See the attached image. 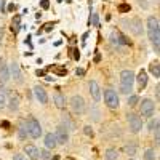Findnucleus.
Masks as SVG:
<instances>
[{
	"instance_id": "nucleus-18",
	"label": "nucleus",
	"mask_w": 160,
	"mask_h": 160,
	"mask_svg": "<svg viewBox=\"0 0 160 160\" xmlns=\"http://www.w3.org/2000/svg\"><path fill=\"white\" fill-rule=\"evenodd\" d=\"M56 146H58V142L55 138V133H47L45 135V148L50 151V149H55Z\"/></svg>"
},
{
	"instance_id": "nucleus-39",
	"label": "nucleus",
	"mask_w": 160,
	"mask_h": 160,
	"mask_svg": "<svg viewBox=\"0 0 160 160\" xmlns=\"http://www.w3.org/2000/svg\"><path fill=\"white\" fill-rule=\"evenodd\" d=\"M53 29V24H45V31H51Z\"/></svg>"
},
{
	"instance_id": "nucleus-25",
	"label": "nucleus",
	"mask_w": 160,
	"mask_h": 160,
	"mask_svg": "<svg viewBox=\"0 0 160 160\" xmlns=\"http://www.w3.org/2000/svg\"><path fill=\"white\" fill-rule=\"evenodd\" d=\"M123 151H125L127 155H135L136 154V146L135 144H127L125 148H123Z\"/></svg>"
},
{
	"instance_id": "nucleus-24",
	"label": "nucleus",
	"mask_w": 160,
	"mask_h": 160,
	"mask_svg": "<svg viewBox=\"0 0 160 160\" xmlns=\"http://www.w3.org/2000/svg\"><path fill=\"white\" fill-rule=\"evenodd\" d=\"M144 160H157V152L154 149H148L144 152Z\"/></svg>"
},
{
	"instance_id": "nucleus-5",
	"label": "nucleus",
	"mask_w": 160,
	"mask_h": 160,
	"mask_svg": "<svg viewBox=\"0 0 160 160\" xmlns=\"http://www.w3.org/2000/svg\"><path fill=\"white\" fill-rule=\"evenodd\" d=\"M69 106H71L72 112H75V114H82V112L85 111V99H83L82 96L75 95V96H72V98H71Z\"/></svg>"
},
{
	"instance_id": "nucleus-14",
	"label": "nucleus",
	"mask_w": 160,
	"mask_h": 160,
	"mask_svg": "<svg viewBox=\"0 0 160 160\" xmlns=\"http://www.w3.org/2000/svg\"><path fill=\"white\" fill-rule=\"evenodd\" d=\"M53 101H55V106L58 109H66V106H68V98L62 93H55L53 95Z\"/></svg>"
},
{
	"instance_id": "nucleus-6",
	"label": "nucleus",
	"mask_w": 160,
	"mask_h": 160,
	"mask_svg": "<svg viewBox=\"0 0 160 160\" xmlns=\"http://www.w3.org/2000/svg\"><path fill=\"white\" fill-rule=\"evenodd\" d=\"M128 123H130V131L133 133V135L139 133L141 128H142V120L136 114H128Z\"/></svg>"
},
{
	"instance_id": "nucleus-42",
	"label": "nucleus",
	"mask_w": 160,
	"mask_h": 160,
	"mask_svg": "<svg viewBox=\"0 0 160 160\" xmlns=\"http://www.w3.org/2000/svg\"><path fill=\"white\" fill-rule=\"evenodd\" d=\"M158 95H160V93H158V85L155 87V96H157V99H158Z\"/></svg>"
},
{
	"instance_id": "nucleus-37",
	"label": "nucleus",
	"mask_w": 160,
	"mask_h": 160,
	"mask_svg": "<svg viewBox=\"0 0 160 160\" xmlns=\"http://www.w3.org/2000/svg\"><path fill=\"white\" fill-rule=\"evenodd\" d=\"M72 51H74V59L78 61V59H80V53H78V50H72Z\"/></svg>"
},
{
	"instance_id": "nucleus-16",
	"label": "nucleus",
	"mask_w": 160,
	"mask_h": 160,
	"mask_svg": "<svg viewBox=\"0 0 160 160\" xmlns=\"http://www.w3.org/2000/svg\"><path fill=\"white\" fill-rule=\"evenodd\" d=\"M128 26H130L131 32L135 34V35H141V34H142V22H141V19L135 18L133 21H130V22H128Z\"/></svg>"
},
{
	"instance_id": "nucleus-43",
	"label": "nucleus",
	"mask_w": 160,
	"mask_h": 160,
	"mask_svg": "<svg viewBox=\"0 0 160 160\" xmlns=\"http://www.w3.org/2000/svg\"><path fill=\"white\" fill-rule=\"evenodd\" d=\"M130 160H133V158H130Z\"/></svg>"
},
{
	"instance_id": "nucleus-35",
	"label": "nucleus",
	"mask_w": 160,
	"mask_h": 160,
	"mask_svg": "<svg viewBox=\"0 0 160 160\" xmlns=\"http://www.w3.org/2000/svg\"><path fill=\"white\" fill-rule=\"evenodd\" d=\"M13 160H26V157L22 154H15L13 155Z\"/></svg>"
},
{
	"instance_id": "nucleus-7",
	"label": "nucleus",
	"mask_w": 160,
	"mask_h": 160,
	"mask_svg": "<svg viewBox=\"0 0 160 160\" xmlns=\"http://www.w3.org/2000/svg\"><path fill=\"white\" fill-rule=\"evenodd\" d=\"M154 112H155V104H154V101L149 99V98L142 99V101H141V114H142L144 117H152Z\"/></svg>"
},
{
	"instance_id": "nucleus-15",
	"label": "nucleus",
	"mask_w": 160,
	"mask_h": 160,
	"mask_svg": "<svg viewBox=\"0 0 160 160\" xmlns=\"http://www.w3.org/2000/svg\"><path fill=\"white\" fill-rule=\"evenodd\" d=\"M19 95L18 93H11L10 95V99H7V106L10 108V111H18L19 108Z\"/></svg>"
},
{
	"instance_id": "nucleus-21",
	"label": "nucleus",
	"mask_w": 160,
	"mask_h": 160,
	"mask_svg": "<svg viewBox=\"0 0 160 160\" xmlns=\"http://www.w3.org/2000/svg\"><path fill=\"white\" fill-rule=\"evenodd\" d=\"M104 158H106V160H118V152H117V149L109 148L108 151H106V154H104Z\"/></svg>"
},
{
	"instance_id": "nucleus-17",
	"label": "nucleus",
	"mask_w": 160,
	"mask_h": 160,
	"mask_svg": "<svg viewBox=\"0 0 160 160\" xmlns=\"http://www.w3.org/2000/svg\"><path fill=\"white\" fill-rule=\"evenodd\" d=\"M111 42L114 43V45H128L130 42L125 38V35H122V34H118V32H112L111 34Z\"/></svg>"
},
{
	"instance_id": "nucleus-10",
	"label": "nucleus",
	"mask_w": 160,
	"mask_h": 160,
	"mask_svg": "<svg viewBox=\"0 0 160 160\" xmlns=\"http://www.w3.org/2000/svg\"><path fill=\"white\" fill-rule=\"evenodd\" d=\"M34 96L38 102H42V104H47L48 102V93L43 87H40V85H35L34 87Z\"/></svg>"
},
{
	"instance_id": "nucleus-27",
	"label": "nucleus",
	"mask_w": 160,
	"mask_h": 160,
	"mask_svg": "<svg viewBox=\"0 0 160 160\" xmlns=\"http://www.w3.org/2000/svg\"><path fill=\"white\" fill-rule=\"evenodd\" d=\"M139 102V98L136 96V95H131L130 98H128V106H130V108H133V106H136Z\"/></svg>"
},
{
	"instance_id": "nucleus-30",
	"label": "nucleus",
	"mask_w": 160,
	"mask_h": 160,
	"mask_svg": "<svg viewBox=\"0 0 160 160\" xmlns=\"http://www.w3.org/2000/svg\"><path fill=\"white\" fill-rule=\"evenodd\" d=\"M118 11H120V13H128V11H130V5H128V3L118 5Z\"/></svg>"
},
{
	"instance_id": "nucleus-36",
	"label": "nucleus",
	"mask_w": 160,
	"mask_h": 160,
	"mask_svg": "<svg viewBox=\"0 0 160 160\" xmlns=\"http://www.w3.org/2000/svg\"><path fill=\"white\" fill-rule=\"evenodd\" d=\"M85 74V71L82 69V68H78V69H75V75H83Z\"/></svg>"
},
{
	"instance_id": "nucleus-32",
	"label": "nucleus",
	"mask_w": 160,
	"mask_h": 160,
	"mask_svg": "<svg viewBox=\"0 0 160 160\" xmlns=\"http://www.w3.org/2000/svg\"><path fill=\"white\" fill-rule=\"evenodd\" d=\"M83 133H85L87 136H90V138H91V136H93V130H91V127H90V125L83 127Z\"/></svg>"
},
{
	"instance_id": "nucleus-2",
	"label": "nucleus",
	"mask_w": 160,
	"mask_h": 160,
	"mask_svg": "<svg viewBox=\"0 0 160 160\" xmlns=\"http://www.w3.org/2000/svg\"><path fill=\"white\" fill-rule=\"evenodd\" d=\"M133 83H135V74L130 69H125L120 74V91L123 95H130L133 91Z\"/></svg>"
},
{
	"instance_id": "nucleus-11",
	"label": "nucleus",
	"mask_w": 160,
	"mask_h": 160,
	"mask_svg": "<svg viewBox=\"0 0 160 160\" xmlns=\"http://www.w3.org/2000/svg\"><path fill=\"white\" fill-rule=\"evenodd\" d=\"M10 80V71L3 59H0V85H5Z\"/></svg>"
},
{
	"instance_id": "nucleus-22",
	"label": "nucleus",
	"mask_w": 160,
	"mask_h": 160,
	"mask_svg": "<svg viewBox=\"0 0 160 160\" xmlns=\"http://www.w3.org/2000/svg\"><path fill=\"white\" fill-rule=\"evenodd\" d=\"M149 71H151V74H152L155 78H158V77H160V66H158V61L151 62V66H149Z\"/></svg>"
},
{
	"instance_id": "nucleus-33",
	"label": "nucleus",
	"mask_w": 160,
	"mask_h": 160,
	"mask_svg": "<svg viewBox=\"0 0 160 160\" xmlns=\"http://www.w3.org/2000/svg\"><path fill=\"white\" fill-rule=\"evenodd\" d=\"M40 158H43V160H48V158H50V152H48V149L40 151Z\"/></svg>"
},
{
	"instance_id": "nucleus-13",
	"label": "nucleus",
	"mask_w": 160,
	"mask_h": 160,
	"mask_svg": "<svg viewBox=\"0 0 160 160\" xmlns=\"http://www.w3.org/2000/svg\"><path fill=\"white\" fill-rule=\"evenodd\" d=\"M88 88H90V93H91V98L98 102V101L101 99V88H99L98 82H95V80H91L90 85H88Z\"/></svg>"
},
{
	"instance_id": "nucleus-19",
	"label": "nucleus",
	"mask_w": 160,
	"mask_h": 160,
	"mask_svg": "<svg viewBox=\"0 0 160 160\" xmlns=\"http://www.w3.org/2000/svg\"><path fill=\"white\" fill-rule=\"evenodd\" d=\"M135 78H136V82H138V87H139V90L146 88V85H148V74H146V71H142V69H141Z\"/></svg>"
},
{
	"instance_id": "nucleus-9",
	"label": "nucleus",
	"mask_w": 160,
	"mask_h": 160,
	"mask_svg": "<svg viewBox=\"0 0 160 160\" xmlns=\"http://www.w3.org/2000/svg\"><path fill=\"white\" fill-rule=\"evenodd\" d=\"M55 138H56V142H58V144H68V141H69V131L66 130L62 125H59V127L56 128Z\"/></svg>"
},
{
	"instance_id": "nucleus-31",
	"label": "nucleus",
	"mask_w": 160,
	"mask_h": 160,
	"mask_svg": "<svg viewBox=\"0 0 160 160\" xmlns=\"http://www.w3.org/2000/svg\"><path fill=\"white\" fill-rule=\"evenodd\" d=\"M93 26H99V15L98 13H95V15H93V18H91V21H90Z\"/></svg>"
},
{
	"instance_id": "nucleus-40",
	"label": "nucleus",
	"mask_w": 160,
	"mask_h": 160,
	"mask_svg": "<svg viewBox=\"0 0 160 160\" xmlns=\"http://www.w3.org/2000/svg\"><path fill=\"white\" fill-rule=\"evenodd\" d=\"M35 74H37V77H42V75H45V72H43V71H37Z\"/></svg>"
},
{
	"instance_id": "nucleus-12",
	"label": "nucleus",
	"mask_w": 160,
	"mask_h": 160,
	"mask_svg": "<svg viewBox=\"0 0 160 160\" xmlns=\"http://www.w3.org/2000/svg\"><path fill=\"white\" fill-rule=\"evenodd\" d=\"M24 152H26V155H28L31 160H38V158H40V151H38V148H35V146H32V144L24 146Z\"/></svg>"
},
{
	"instance_id": "nucleus-29",
	"label": "nucleus",
	"mask_w": 160,
	"mask_h": 160,
	"mask_svg": "<svg viewBox=\"0 0 160 160\" xmlns=\"http://www.w3.org/2000/svg\"><path fill=\"white\" fill-rule=\"evenodd\" d=\"M5 106H7V96L3 91H0V109H3Z\"/></svg>"
},
{
	"instance_id": "nucleus-20",
	"label": "nucleus",
	"mask_w": 160,
	"mask_h": 160,
	"mask_svg": "<svg viewBox=\"0 0 160 160\" xmlns=\"http://www.w3.org/2000/svg\"><path fill=\"white\" fill-rule=\"evenodd\" d=\"M61 125H62V127H64L66 130H68V131H69V130H74V128H75L74 122L71 120V117H69L68 114H64V115H62V123H61Z\"/></svg>"
},
{
	"instance_id": "nucleus-34",
	"label": "nucleus",
	"mask_w": 160,
	"mask_h": 160,
	"mask_svg": "<svg viewBox=\"0 0 160 160\" xmlns=\"http://www.w3.org/2000/svg\"><path fill=\"white\" fill-rule=\"evenodd\" d=\"M40 7H42L43 10H48L50 8V2L48 0H40Z\"/></svg>"
},
{
	"instance_id": "nucleus-38",
	"label": "nucleus",
	"mask_w": 160,
	"mask_h": 160,
	"mask_svg": "<svg viewBox=\"0 0 160 160\" xmlns=\"http://www.w3.org/2000/svg\"><path fill=\"white\" fill-rule=\"evenodd\" d=\"M138 2H139V5H142V8H148V3H146L144 0H138Z\"/></svg>"
},
{
	"instance_id": "nucleus-23",
	"label": "nucleus",
	"mask_w": 160,
	"mask_h": 160,
	"mask_svg": "<svg viewBox=\"0 0 160 160\" xmlns=\"http://www.w3.org/2000/svg\"><path fill=\"white\" fill-rule=\"evenodd\" d=\"M18 135H19L21 139H24V138H28V136H29V135H28V128H26V122H21V123H19Z\"/></svg>"
},
{
	"instance_id": "nucleus-3",
	"label": "nucleus",
	"mask_w": 160,
	"mask_h": 160,
	"mask_svg": "<svg viewBox=\"0 0 160 160\" xmlns=\"http://www.w3.org/2000/svg\"><path fill=\"white\" fill-rule=\"evenodd\" d=\"M26 128H28V135L31 138L37 139V138L42 136V125H40V122L35 117H29L26 120Z\"/></svg>"
},
{
	"instance_id": "nucleus-4",
	"label": "nucleus",
	"mask_w": 160,
	"mask_h": 160,
	"mask_svg": "<svg viewBox=\"0 0 160 160\" xmlns=\"http://www.w3.org/2000/svg\"><path fill=\"white\" fill-rule=\"evenodd\" d=\"M104 101H106V106H108L109 109H117L118 108V95L115 93L114 88L104 90Z\"/></svg>"
},
{
	"instance_id": "nucleus-28",
	"label": "nucleus",
	"mask_w": 160,
	"mask_h": 160,
	"mask_svg": "<svg viewBox=\"0 0 160 160\" xmlns=\"http://www.w3.org/2000/svg\"><path fill=\"white\" fill-rule=\"evenodd\" d=\"M149 130H152V131L158 130V118H154V120H151V122H149Z\"/></svg>"
},
{
	"instance_id": "nucleus-1",
	"label": "nucleus",
	"mask_w": 160,
	"mask_h": 160,
	"mask_svg": "<svg viewBox=\"0 0 160 160\" xmlns=\"http://www.w3.org/2000/svg\"><path fill=\"white\" fill-rule=\"evenodd\" d=\"M148 35H149V40L154 45V50L158 53V48H160V22H158L157 16L148 18Z\"/></svg>"
},
{
	"instance_id": "nucleus-41",
	"label": "nucleus",
	"mask_w": 160,
	"mask_h": 160,
	"mask_svg": "<svg viewBox=\"0 0 160 160\" xmlns=\"http://www.w3.org/2000/svg\"><path fill=\"white\" fill-rule=\"evenodd\" d=\"M99 61H101V56L96 55V56H95V62H99Z\"/></svg>"
},
{
	"instance_id": "nucleus-8",
	"label": "nucleus",
	"mask_w": 160,
	"mask_h": 160,
	"mask_svg": "<svg viewBox=\"0 0 160 160\" xmlns=\"http://www.w3.org/2000/svg\"><path fill=\"white\" fill-rule=\"evenodd\" d=\"M8 71H10V77H13V80H15L16 83H22V72H21V68L18 62H10L8 66Z\"/></svg>"
},
{
	"instance_id": "nucleus-26",
	"label": "nucleus",
	"mask_w": 160,
	"mask_h": 160,
	"mask_svg": "<svg viewBox=\"0 0 160 160\" xmlns=\"http://www.w3.org/2000/svg\"><path fill=\"white\" fill-rule=\"evenodd\" d=\"M19 24H21V16H15V19H13V24H11V29L18 32L19 31Z\"/></svg>"
}]
</instances>
